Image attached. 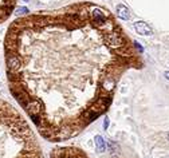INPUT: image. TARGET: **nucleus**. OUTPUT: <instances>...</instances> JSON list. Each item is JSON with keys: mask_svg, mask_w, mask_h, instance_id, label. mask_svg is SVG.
<instances>
[{"mask_svg": "<svg viewBox=\"0 0 169 158\" xmlns=\"http://www.w3.org/2000/svg\"><path fill=\"white\" fill-rule=\"evenodd\" d=\"M11 93L50 141L79 134L110 106L142 48L94 3L38 11L12 22L4 44Z\"/></svg>", "mask_w": 169, "mask_h": 158, "instance_id": "f257e3e1", "label": "nucleus"}, {"mask_svg": "<svg viewBox=\"0 0 169 158\" xmlns=\"http://www.w3.org/2000/svg\"><path fill=\"white\" fill-rule=\"evenodd\" d=\"M18 0H0V23H3L11 16L16 7Z\"/></svg>", "mask_w": 169, "mask_h": 158, "instance_id": "f03ea898", "label": "nucleus"}, {"mask_svg": "<svg viewBox=\"0 0 169 158\" xmlns=\"http://www.w3.org/2000/svg\"><path fill=\"white\" fill-rule=\"evenodd\" d=\"M134 30L142 36H150L153 35V30L150 28V26L145 22H136L134 23Z\"/></svg>", "mask_w": 169, "mask_h": 158, "instance_id": "7ed1b4c3", "label": "nucleus"}, {"mask_svg": "<svg viewBox=\"0 0 169 158\" xmlns=\"http://www.w3.org/2000/svg\"><path fill=\"white\" fill-rule=\"evenodd\" d=\"M117 16L122 20H129L130 19V12H129L127 7H125L123 4H118L117 5Z\"/></svg>", "mask_w": 169, "mask_h": 158, "instance_id": "20e7f679", "label": "nucleus"}, {"mask_svg": "<svg viewBox=\"0 0 169 158\" xmlns=\"http://www.w3.org/2000/svg\"><path fill=\"white\" fill-rule=\"evenodd\" d=\"M94 142H95V150H97V153H104V151L106 150V142H105V139L102 138L101 135H95Z\"/></svg>", "mask_w": 169, "mask_h": 158, "instance_id": "39448f33", "label": "nucleus"}, {"mask_svg": "<svg viewBox=\"0 0 169 158\" xmlns=\"http://www.w3.org/2000/svg\"><path fill=\"white\" fill-rule=\"evenodd\" d=\"M109 127V118H105V121H104V129L106 130Z\"/></svg>", "mask_w": 169, "mask_h": 158, "instance_id": "423d86ee", "label": "nucleus"}, {"mask_svg": "<svg viewBox=\"0 0 169 158\" xmlns=\"http://www.w3.org/2000/svg\"><path fill=\"white\" fill-rule=\"evenodd\" d=\"M165 78H166V79L169 81V71H166V73H165Z\"/></svg>", "mask_w": 169, "mask_h": 158, "instance_id": "0eeeda50", "label": "nucleus"}, {"mask_svg": "<svg viewBox=\"0 0 169 158\" xmlns=\"http://www.w3.org/2000/svg\"><path fill=\"white\" fill-rule=\"evenodd\" d=\"M168 139H169V134H168Z\"/></svg>", "mask_w": 169, "mask_h": 158, "instance_id": "6e6552de", "label": "nucleus"}]
</instances>
